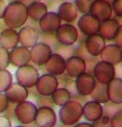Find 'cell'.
<instances>
[{"label":"cell","instance_id":"obj_1","mask_svg":"<svg viewBox=\"0 0 122 127\" xmlns=\"http://www.w3.org/2000/svg\"><path fill=\"white\" fill-rule=\"evenodd\" d=\"M82 113V109L80 103L70 101L62 106L59 111V117L62 123L70 126L80 120Z\"/></svg>","mask_w":122,"mask_h":127},{"label":"cell","instance_id":"obj_2","mask_svg":"<svg viewBox=\"0 0 122 127\" xmlns=\"http://www.w3.org/2000/svg\"><path fill=\"white\" fill-rule=\"evenodd\" d=\"M38 112V107L30 101H22L16 106L15 116L17 120L23 124L34 122Z\"/></svg>","mask_w":122,"mask_h":127},{"label":"cell","instance_id":"obj_3","mask_svg":"<svg viewBox=\"0 0 122 127\" xmlns=\"http://www.w3.org/2000/svg\"><path fill=\"white\" fill-rule=\"evenodd\" d=\"M35 121L38 127H53L57 123V116L50 107H41L38 109Z\"/></svg>","mask_w":122,"mask_h":127},{"label":"cell","instance_id":"obj_4","mask_svg":"<svg viewBox=\"0 0 122 127\" xmlns=\"http://www.w3.org/2000/svg\"><path fill=\"white\" fill-rule=\"evenodd\" d=\"M57 85L58 84L57 79L48 75L42 76L36 83V87L38 92L44 97L52 95L53 92L57 90Z\"/></svg>","mask_w":122,"mask_h":127},{"label":"cell","instance_id":"obj_5","mask_svg":"<svg viewBox=\"0 0 122 127\" xmlns=\"http://www.w3.org/2000/svg\"><path fill=\"white\" fill-rule=\"evenodd\" d=\"M5 96L8 100L12 103H19L25 101L28 96V91L24 86L20 84L12 85L5 91Z\"/></svg>","mask_w":122,"mask_h":127},{"label":"cell","instance_id":"obj_6","mask_svg":"<svg viewBox=\"0 0 122 127\" xmlns=\"http://www.w3.org/2000/svg\"><path fill=\"white\" fill-rule=\"evenodd\" d=\"M71 98L70 92L64 88L56 90L52 95V100L55 104L59 106H63L68 103Z\"/></svg>","mask_w":122,"mask_h":127},{"label":"cell","instance_id":"obj_7","mask_svg":"<svg viewBox=\"0 0 122 127\" xmlns=\"http://www.w3.org/2000/svg\"><path fill=\"white\" fill-rule=\"evenodd\" d=\"M12 75L8 72H0V92H5L12 85Z\"/></svg>","mask_w":122,"mask_h":127},{"label":"cell","instance_id":"obj_8","mask_svg":"<svg viewBox=\"0 0 122 127\" xmlns=\"http://www.w3.org/2000/svg\"><path fill=\"white\" fill-rule=\"evenodd\" d=\"M8 103L5 95L0 92V113H3L8 109Z\"/></svg>","mask_w":122,"mask_h":127},{"label":"cell","instance_id":"obj_9","mask_svg":"<svg viewBox=\"0 0 122 127\" xmlns=\"http://www.w3.org/2000/svg\"><path fill=\"white\" fill-rule=\"evenodd\" d=\"M0 127H12L9 119L6 117H0Z\"/></svg>","mask_w":122,"mask_h":127},{"label":"cell","instance_id":"obj_10","mask_svg":"<svg viewBox=\"0 0 122 127\" xmlns=\"http://www.w3.org/2000/svg\"><path fill=\"white\" fill-rule=\"evenodd\" d=\"M76 127H92V126L88 123H81V124L77 125Z\"/></svg>","mask_w":122,"mask_h":127},{"label":"cell","instance_id":"obj_11","mask_svg":"<svg viewBox=\"0 0 122 127\" xmlns=\"http://www.w3.org/2000/svg\"><path fill=\"white\" fill-rule=\"evenodd\" d=\"M17 127H24V126H17Z\"/></svg>","mask_w":122,"mask_h":127}]
</instances>
